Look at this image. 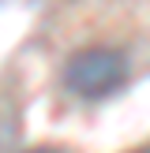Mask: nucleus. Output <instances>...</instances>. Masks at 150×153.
I'll return each instance as SVG.
<instances>
[{"label": "nucleus", "instance_id": "1", "mask_svg": "<svg viewBox=\"0 0 150 153\" xmlns=\"http://www.w3.org/2000/svg\"><path fill=\"white\" fill-rule=\"evenodd\" d=\"M128 82V56L109 45H86L64 64V86L79 101H105Z\"/></svg>", "mask_w": 150, "mask_h": 153}]
</instances>
